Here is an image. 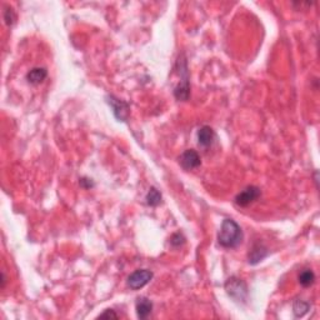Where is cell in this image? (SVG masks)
Returning a JSON list of instances; mask_svg holds the SVG:
<instances>
[{
	"instance_id": "obj_1",
	"label": "cell",
	"mask_w": 320,
	"mask_h": 320,
	"mask_svg": "<svg viewBox=\"0 0 320 320\" xmlns=\"http://www.w3.org/2000/svg\"><path fill=\"white\" fill-rule=\"evenodd\" d=\"M243 231L236 221L233 219H225L223 220L220 226V230L218 233V243L220 247L226 249H233L236 248L243 242Z\"/></svg>"
},
{
	"instance_id": "obj_2",
	"label": "cell",
	"mask_w": 320,
	"mask_h": 320,
	"mask_svg": "<svg viewBox=\"0 0 320 320\" xmlns=\"http://www.w3.org/2000/svg\"><path fill=\"white\" fill-rule=\"evenodd\" d=\"M179 65V74H180V83L178 87L174 89V95L178 100L185 102L189 99L190 94V87H189V73H188V63H186L185 56L181 55L178 59Z\"/></svg>"
},
{
	"instance_id": "obj_3",
	"label": "cell",
	"mask_w": 320,
	"mask_h": 320,
	"mask_svg": "<svg viewBox=\"0 0 320 320\" xmlns=\"http://www.w3.org/2000/svg\"><path fill=\"white\" fill-rule=\"evenodd\" d=\"M225 290L229 297L233 298L236 302H247L248 299V286L242 279L231 276L226 280Z\"/></svg>"
},
{
	"instance_id": "obj_4",
	"label": "cell",
	"mask_w": 320,
	"mask_h": 320,
	"mask_svg": "<svg viewBox=\"0 0 320 320\" xmlns=\"http://www.w3.org/2000/svg\"><path fill=\"white\" fill-rule=\"evenodd\" d=\"M153 279V271L148 270V269H139V270H135L134 273L130 274L128 278V286L133 290H138V289H142L149 283Z\"/></svg>"
},
{
	"instance_id": "obj_5",
	"label": "cell",
	"mask_w": 320,
	"mask_h": 320,
	"mask_svg": "<svg viewBox=\"0 0 320 320\" xmlns=\"http://www.w3.org/2000/svg\"><path fill=\"white\" fill-rule=\"evenodd\" d=\"M107 102L110 105L113 109V113L115 115V118L120 121H126L129 118V113H130V107L126 102L124 100L118 99L114 95H108L107 97Z\"/></svg>"
},
{
	"instance_id": "obj_6",
	"label": "cell",
	"mask_w": 320,
	"mask_h": 320,
	"mask_svg": "<svg viewBox=\"0 0 320 320\" xmlns=\"http://www.w3.org/2000/svg\"><path fill=\"white\" fill-rule=\"evenodd\" d=\"M260 189L259 188H257V186L252 185V186H248V188H245L243 192L239 193L238 195L235 197V204L238 205V207H248V205H250L252 203H254L255 200H258V198L260 197Z\"/></svg>"
},
{
	"instance_id": "obj_7",
	"label": "cell",
	"mask_w": 320,
	"mask_h": 320,
	"mask_svg": "<svg viewBox=\"0 0 320 320\" xmlns=\"http://www.w3.org/2000/svg\"><path fill=\"white\" fill-rule=\"evenodd\" d=\"M179 163L183 166V169L185 170H193V169L198 168L202 164V159H200L199 154L195 150L188 149L181 154V157L179 158Z\"/></svg>"
},
{
	"instance_id": "obj_8",
	"label": "cell",
	"mask_w": 320,
	"mask_h": 320,
	"mask_svg": "<svg viewBox=\"0 0 320 320\" xmlns=\"http://www.w3.org/2000/svg\"><path fill=\"white\" fill-rule=\"evenodd\" d=\"M268 248L265 247L264 244H262V243H255L252 249H250L249 254H248V262H249L250 265H257L258 263H260L263 259L268 257Z\"/></svg>"
},
{
	"instance_id": "obj_9",
	"label": "cell",
	"mask_w": 320,
	"mask_h": 320,
	"mask_svg": "<svg viewBox=\"0 0 320 320\" xmlns=\"http://www.w3.org/2000/svg\"><path fill=\"white\" fill-rule=\"evenodd\" d=\"M214 139H215V133L210 126L204 125L198 131V143H199L200 147L209 148L214 142Z\"/></svg>"
},
{
	"instance_id": "obj_10",
	"label": "cell",
	"mask_w": 320,
	"mask_h": 320,
	"mask_svg": "<svg viewBox=\"0 0 320 320\" xmlns=\"http://www.w3.org/2000/svg\"><path fill=\"white\" fill-rule=\"evenodd\" d=\"M135 309H137V315L139 319H147L153 312V303L148 298L140 297L138 298Z\"/></svg>"
},
{
	"instance_id": "obj_11",
	"label": "cell",
	"mask_w": 320,
	"mask_h": 320,
	"mask_svg": "<svg viewBox=\"0 0 320 320\" xmlns=\"http://www.w3.org/2000/svg\"><path fill=\"white\" fill-rule=\"evenodd\" d=\"M48 70L45 68H33L26 74V80L32 85H38L47 79Z\"/></svg>"
},
{
	"instance_id": "obj_12",
	"label": "cell",
	"mask_w": 320,
	"mask_h": 320,
	"mask_svg": "<svg viewBox=\"0 0 320 320\" xmlns=\"http://www.w3.org/2000/svg\"><path fill=\"white\" fill-rule=\"evenodd\" d=\"M299 283L300 285L304 286V288H308V286H312L315 281V274L312 269H305L300 273L299 275Z\"/></svg>"
},
{
	"instance_id": "obj_13",
	"label": "cell",
	"mask_w": 320,
	"mask_h": 320,
	"mask_svg": "<svg viewBox=\"0 0 320 320\" xmlns=\"http://www.w3.org/2000/svg\"><path fill=\"white\" fill-rule=\"evenodd\" d=\"M310 304L308 302H304V300H295L294 305H293V312H294V315L297 318H302L309 312Z\"/></svg>"
},
{
	"instance_id": "obj_14",
	"label": "cell",
	"mask_w": 320,
	"mask_h": 320,
	"mask_svg": "<svg viewBox=\"0 0 320 320\" xmlns=\"http://www.w3.org/2000/svg\"><path fill=\"white\" fill-rule=\"evenodd\" d=\"M145 200H147V204L149 207H158L161 203V194H160V192L157 188H150Z\"/></svg>"
},
{
	"instance_id": "obj_15",
	"label": "cell",
	"mask_w": 320,
	"mask_h": 320,
	"mask_svg": "<svg viewBox=\"0 0 320 320\" xmlns=\"http://www.w3.org/2000/svg\"><path fill=\"white\" fill-rule=\"evenodd\" d=\"M4 20H5L6 25L8 26H11L14 23H15L16 15H15V13H14L13 9L5 8V10H4Z\"/></svg>"
},
{
	"instance_id": "obj_16",
	"label": "cell",
	"mask_w": 320,
	"mask_h": 320,
	"mask_svg": "<svg viewBox=\"0 0 320 320\" xmlns=\"http://www.w3.org/2000/svg\"><path fill=\"white\" fill-rule=\"evenodd\" d=\"M184 242H185V238H184L183 234L180 233L174 234L170 239V243L174 245V247H180L181 244H184Z\"/></svg>"
},
{
	"instance_id": "obj_17",
	"label": "cell",
	"mask_w": 320,
	"mask_h": 320,
	"mask_svg": "<svg viewBox=\"0 0 320 320\" xmlns=\"http://www.w3.org/2000/svg\"><path fill=\"white\" fill-rule=\"evenodd\" d=\"M99 318H102V319L103 318H113V319H118L119 317L113 309H107L104 313H103V314L99 315Z\"/></svg>"
},
{
	"instance_id": "obj_18",
	"label": "cell",
	"mask_w": 320,
	"mask_h": 320,
	"mask_svg": "<svg viewBox=\"0 0 320 320\" xmlns=\"http://www.w3.org/2000/svg\"><path fill=\"white\" fill-rule=\"evenodd\" d=\"M5 283H6V276H5V273L3 271V273H1V285H0L1 286V289L5 288Z\"/></svg>"
}]
</instances>
